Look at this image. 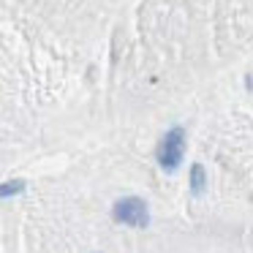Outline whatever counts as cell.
Returning a JSON list of instances; mask_svg holds the SVG:
<instances>
[{"label": "cell", "mask_w": 253, "mask_h": 253, "mask_svg": "<svg viewBox=\"0 0 253 253\" xmlns=\"http://www.w3.org/2000/svg\"><path fill=\"white\" fill-rule=\"evenodd\" d=\"M112 215H115L117 223L123 226H136V229H144L150 223V212H147V204L144 199L139 196H126L112 207Z\"/></svg>", "instance_id": "obj_2"}, {"label": "cell", "mask_w": 253, "mask_h": 253, "mask_svg": "<svg viewBox=\"0 0 253 253\" xmlns=\"http://www.w3.org/2000/svg\"><path fill=\"white\" fill-rule=\"evenodd\" d=\"M182 155H185V131H182V128H171V131L161 139L155 158H158V164L164 166V169L174 171L177 166L182 164Z\"/></svg>", "instance_id": "obj_1"}, {"label": "cell", "mask_w": 253, "mask_h": 253, "mask_svg": "<svg viewBox=\"0 0 253 253\" xmlns=\"http://www.w3.org/2000/svg\"><path fill=\"white\" fill-rule=\"evenodd\" d=\"M25 191V180H8V182H0V199H8V196H17V193Z\"/></svg>", "instance_id": "obj_4"}, {"label": "cell", "mask_w": 253, "mask_h": 253, "mask_svg": "<svg viewBox=\"0 0 253 253\" xmlns=\"http://www.w3.org/2000/svg\"><path fill=\"white\" fill-rule=\"evenodd\" d=\"M204 188H207V177H204V166H202V164L191 166V191H193V193H202Z\"/></svg>", "instance_id": "obj_3"}]
</instances>
